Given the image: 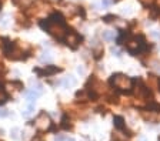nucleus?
I'll use <instances>...</instances> for the list:
<instances>
[{
    "label": "nucleus",
    "instance_id": "1",
    "mask_svg": "<svg viewBox=\"0 0 160 141\" xmlns=\"http://www.w3.org/2000/svg\"><path fill=\"white\" fill-rule=\"evenodd\" d=\"M40 26L43 27L47 33L52 34V36L59 41H64L66 34H67V31H69L66 23H64L63 16L59 14V13L52 14L49 19H46V21H42Z\"/></svg>",
    "mask_w": 160,
    "mask_h": 141
},
{
    "label": "nucleus",
    "instance_id": "2",
    "mask_svg": "<svg viewBox=\"0 0 160 141\" xmlns=\"http://www.w3.org/2000/svg\"><path fill=\"white\" fill-rule=\"evenodd\" d=\"M110 81H112V84H113L114 87L122 91H130L133 88V80L130 77H127V76H124V74H120V73L113 74Z\"/></svg>",
    "mask_w": 160,
    "mask_h": 141
},
{
    "label": "nucleus",
    "instance_id": "3",
    "mask_svg": "<svg viewBox=\"0 0 160 141\" xmlns=\"http://www.w3.org/2000/svg\"><path fill=\"white\" fill-rule=\"evenodd\" d=\"M34 124H36V127L39 128V130L44 131L47 130V128L50 127V124H52V121H50V117L44 113V111H42L39 115L36 117V120H34Z\"/></svg>",
    "mask_w": 160,
    "mask_h": 141
},
{
    "label": "nucleus",
    "instance_id": "4",
    "mask_svg": "<svg viewBox=\"0 0 160 141\" xmlns=\"http://www.w3.org/2000/svg\"><path fill=\"white\" fill-rule=\"evenodd\" d=\"M124 44H126V47H127V50L129 51H132V53H137V51H140V49H143L144 47V40L142 41V43H139V39H137V37H129V39H126Z\"/></svg>",
    "mask_w": 160,
    "mask_h": 141
},
{
    "label": "nucleus",
    "instance_id": "5",
    "mask_svg": "<svg viewBox=\"0 0 160 141\" xmlns=\"http://www.w3.org/2000/svg\"><path fill=\"white\" fill-rule=\"evenodd\" d=\"M64 41H66V44H67V46H70L72 49H76V47L80 44V41H82V37H80L76 31L70 30V31H67Z\"/></svg>",
    "mask_w": 160,
    "mask_h": 141
},
{
    "label": "nucleus",
    "instance_id": "6",
    "mask_svg": "<svg viewBox=\"0 0 160 141\" xmlns=\"http://www.w3.org/2000/svg\"><path fill=\"white\" fill-rule=\"evenodd\" d=\"M36 71L37 74H40V76H52L53 73H57V71H60V68H57V67H53V66H46V68H36Z\"/></svg>",
    "mask_w": 160,
    "mask_h": 141
},
{
    "label": "nucleus",
    "instance_id": "7",
    "mask_svg": "<svg viewBox=\"0 0 160 141\" xmlns=\"http://www.w3.org/2000/svg\"><path fill=\"white\" fill-rule=\"evenodd\" d=\"M114 125H116V128H119V130H126L124 120H123V117H120V115L114 117Z\"/></svg>",
    "mask_w": 160,
    "mask_h": 141
},
{
    "label": "nucleus",
    "instance_id": "8",
    "mask_svg": "<svg viewBox=\"0 0 160 141\" xmlns=\"http://www.w3.org/2000/svg\"><path fill=\"white\" fill-rule=\"evenodd\" d=\"M39 96H40V94L36 93L34 90H30V91H27V93H26V98H27V101H29L30 104H32V103H33V101L36 100Z\"/></svg>",
    "mask_w": 160,
    "mask_h": 141
},
{
    "label": "nucleus",
    "instance_id": "9",
    "mask_svg": "<svg viewBox=\"0 0 160 141\" xmlns=\"http://www.w3.org/2000/svg\"><path fill=\"white\" fill-rule=\"evenodd\" d=\"M102 37H103V40H106V41H112V40H114V31L104 30L103 33H102Z\"/></svg>",
    "mask_w": 160,
    "mask_h": 141
},
{
    "label": "nucleus",
    "instance_id": "10",
    "mask_svg": "<svg viewBox=\"0 0 160 141\" xmlns=\"http://www.w3.org/2000/svg\"><path fill=\"white\" fill-rule=\"evenodd\" d=\"M12 2H13V4H16V6H19V7H23V9L32 4L30 0H12Z\"/></svg>",
    "mask_w": 160,
    "mask_h": 141
},
{
    "label": "nucleus",
    "instance_id": "11",
    "mask_svg": "<svg viewBox=\"0 0 160 141\" xmlns=\"http://www.w3.org/2000/svg\"><path fill=\"white\" fill-rule=\"evenodd\" d=\"M62 84H63L64 87H69V86H74V84H76V80H74V77L69 76V77H66L63 81H62Z\"/></svg>",
    "mask_w": 160,
    "mask_h": 141
},
{
    "label": "nucleus",
    "instance_id": "12",
    "mask_svg": "<svg viewBox=\"0 0 160 141\" xmlns=\"http://www.w3.org/2000/svg\"><path fill=\"white\" fill-rule=\"evenodd\" d=\"M7 98H9V96H7L6 90H4L2 86H0V104H3V103H6Z\"/></svg>",
    "mask_w": 160,
    "mask_h": 141
},
{
    "label": "nucleus",
    "instance_id": "13",
    "mask_svg": "<svg viewBox=\"0 0 160 141\" xmlns=\"http://www.w3.org/2000/svg\"><path fill=\"white\" fill-rule=\"evenodd\" d=\"M54 141H76V140L72 137H67V135H57Z\"/></svg>",
    "mask_w": 160,
    "mask_h": 141
},
{
    "label": "nucleus",
    "instance_id": "14",
    "mask_svg": "<svg viewBox=\"0 0 160 141\" xmlns=\"http://www.w3.org/2000/svg\"><path fill=\"white\" fill-rule=\"evenodd\" d=\"M33 110H34V106L33 104H29V107L26 108V111H23V115H24V117H29V115L33 113Z\"/></svg>",
    "mask_w": 160,
    "mask_h": 141
},
{
    "label": "nucleus",
    "instance_id": "15",
    "mask_svg": "<svg viewBox=\"0 0 160 141\" xmlns=\"http://www.w3.org/2000/svg\"><path fill=\"white\" fill-rule=\"evenodd\" d=\"M106 23H110V21H113V20H117V16H113V14H110V16H104L103 19Z\"/></svg>",
    "mask_w": 160,
    "mask_h": 141
},
{
    "label": "nucleus",
    "instance_id": "16",
    "mask_svg": "<svg viewBox=\"0 0 160 141\" xmlns=\"http://www.w3.org/2000/svg\"><path fill=\"white\" fill-rule=\"evenodd\" d=\"M44 54H46V56H42V57H40L42 60H43V61H46V60H52V56H49L50 53H44Z\"/></svg>",
    "mask_w": 160,
    "mask_h": 141
},
{
    "label": "nucleus",
    "instance_id": "17",
    "mask_svg": "<svg viewBox=\"0 0 160 141\" xmlns=\"http://www.w3.org/2000/svg\"><path fill=\"white\" fill-rule=\"evenodd\" d=\"M10 135L13 137V140H19V137H17V130H16V128H14V130L12 131V134H10Z\"/></svg>",
    "mask_w": 160,
    "mask_h": 141
},
{
    "label": "nucleus",
    "instance_id": "18",
    "mask_svg": "<svg viewBox=\"0 0 160 141\" xmlns=\"http://www.w3.org/2000/svg\"><path fill=\"white\" fill-rule=\"evenodd\" d=\"M140 2H142V3L144 4V6H149V4H152L154 2V0H140Z\"/></svg>",
    "mask_w": 160,
    "mask_h": 141
},
{
    "label": "nucleus",
    "instance_id": "19",
    "mask_svg": "<svg viewBox=\"0 0 160 141\" xmlns=\"http://www.w3.org/2000/svg\"><path fill=\"white\" fill-rule=\"evenodd\" d=\"M7 115V110H4V108H0V117H6Z\"/></svg>",
    "mask_w": 160,
    "mask_h": 141
},
{
    "label": "nucleus",
    "instance_id": "20",
    "mask_svg": "<svg viewBox=\"0 0 160 141\" xmlns=\"http://www.w3.org/2000/svg\"><path fill=\"white\" fill-rule=\"evenodd\" d=\"M33 141H44V138L43 137H36V138H33Z\"/></svg>",
    "mask_w": 160,
    "mask_h": 141
},
{
    "label": "nucleus",
    "instance_id": "21",
    "mask_svg": "<svg viewBox=\"0 0 160 141\" xmlns=\"http://www.w3.org/2000/svg\"><path fill=\"white\" fill-rule=\"evenodd\" d=\"M77 71H79L80 74H83V73H84V68H83V67H77Z\"/></svg>",
    "mask_w": 160,
    "mask_h": 141
},
{
    "label": "nucleus",
    "instance_id": "22",
    "mask_svg": "<svg viewBox=\"0 0 160 141\" xmlns=\"http://www.w3.org/2000/svg\"><path fill=\"white\" fill-rule=\"evenodd\" d=\"M103 4H104V6H109V4H110V0H103Z\"/></svg>",
    "mask_w": 160,
    "mask_h": 141
}]
</instances>
